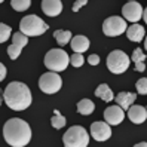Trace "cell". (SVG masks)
Wrapping results in <instances>:
<instances>
[{
  "label": "cell",
  "mask_w": 147,
  "mask_h": 147,
  "mask_svg": "<svg viewBox=\"0 0 147 147\" xmlns=\"http://www.w3.org/2000/svg\"><path fill=\"white\" fill-rule=\"evenodd\" d=\"M83 63H85V58H83L82 54H73L70 57V64L73 67H82Z\"/></svg>",
  "instance_id": "26"
},
{
  "label": "cell",
  "mask_w": 147,
  "mask_h": 147,
  "mask_svg": "<svg viewBox=\"0 0 147 147\" xmlns=\"http://www.w3.org/2000/svg\"><path fill=\"white\" fill-rule=\"evenodd\" d=\"M128 28L126 21L122 16H109L107 20H104L102 22V33L109 37H117L122 33H125Z\"/></svg>",
  "instance_id": "8"
},
{
  "label": "cell",
  "mask_w": 147,
  "mask_h": 147,
  "mask_svg": "<svg viewBox=\"0 0 147 147\" xmlns=\"http://www.w3.org/2000/svg\"><path fill=\"white\" fill-rule=\"evenodd\" d=\"M88 63H89L91 65H98V64H100V57L95 55V54L89 55V57H88Z\"/></svg>",
  "instance_id": "28"
},
{
  "label": "cell",
  "mask_w": 147,
  "mask_h": 147,
  "mask_svg": "<svg viewBox=\"0 0 147 147\" xmlns=\"http://www.w3.org/2000/svg\"><path fill=\"white\" fill-rule=\"evenodd\" d=\"M104 119L109 125H119L125 119V111L119 106H110L104 110Z\"/></svg>",
  "instance_id": "12"
},
{
  "label": "cell",
  "mask_w": 147,
  "mask_h": 147,
  "mask_svg": "<svg viewBox=\"0 0 147 147\" xmlns=\"http://www.w3.org/2000/svg\"><path fill=\"white\" fill-rule=\"evenodd\" d=\"M51 125H52L55 129H61L65 125V117L59 113L58 110H54V116L51 119Z\"/></svg>",
  "instance_id": "22"
},
{
  "label": "cell",
  "mask_w": 147,
  "mask_h": 147,
  "mask_svg": "<svg viewBox=\"0 0 147 147\" xmlns=\"http://www.w3.org/2000/svg\"><path fill=\"white\" fill-rule=\"evenodd\" d=\"M61 86H63L61 76L54 71H48L45 74H42L39 79V88L45 94H57L61 89Z\"/></svg>",
  "instance_id": "7"
},
{
  "label": "cell",
  "mask_w": 147,
  "mask_h": 147,
  "mask_svg": "<svg viewBox=\"0 0 147 147\" xmlns=\"http://www.w3.org/2000/svg\"><path fill=\"white\" fill-rule=\"evenodd\" d=\"M11 33H12V28L9 27V25L0 22V43H5L7 39H9Z\"/></svg>",
  "instance_id": "24"
},
{
  "label": "cell",
  "mask_w": 147,
  "mask_h": 147,
  "mask_svg": "<svg viewBox=\"0 0 147 147\" xmlns=\"http://www.w3.org/2000/svg\"><path fill=\"white\" fill-rule=\"evenodd\" d=\"M28 43V37L24 36L21 31H16L12 36V45L7 48V55H9L11 59H16L20 57L22 48Z\"/></svg>",
  "instance_id": "10"
},
{
  "label": "cell",
  "mask_w": 147,
  "mask_h": 147,
  "mask_svg": "<svg viewBox=\"0 0 147 147\" xmlns=\"http://www.w3.org/2000/svg\"><path fill=\"white\" fill-rule=\"evenodd\" d=\"M3 100L9 109L22 111L31 106V91L22 82H11L3 91Z\"/></svg>",
  "instance_id": "2"
},
{
  "label": "cell",
  "mask_w": 147,
  "mask_h": 147,
  "mask_svg": "<svg viewBox=\"0 0 147 147\" xmlns=\"http://www.w3.org/2000/svg\"><path fill=\"white\" fill-rule=\"evenodd\" d=\"M3 101H5V100L2 98V95H0V106H2V102H3Z\"/></svg>",
  "instance_id": "33"
},
{
  "label": "cell",
  "mask_w": 147,
  "mask_h": 147,
  "mask_svg": "<svg viewBox=\"0 0 147 147\" xmlns=\"http://www.w3.org/2000/svg\"><path fill=\"white\" fill-rule=\"evenodd\" d=\"M70 45H71V49L74 54H82V52H86L89 48V39L79 34V36H74L71 40H70Z\"/></svg>",
  "instance_id": "16"
},
{
  "label": "cell",
  "mask_w": 147,
  "mask_h": 147,
  "mask_svg": "<svg viewBox=\"0 0 147 147\" xmlns=\"http://www.w3.org/2000/svg\"><path fill=\"white\" fill-rule=\"evenodd\" d=\"M131 59H132V63H134V65H135V70H137V71H144V70H146V64H144V63H146V54L143 52L141 48L134 49Z\"/></svg>",
  "instance_id": "18"
},
{
  "label": "cell",
  "mask_w": 147,
  "mask_h": 147,
  "mask_svg": "<svg viewBox=\"0 0 147 147\" xmlns=\"http://www.w3.org/2000/svg\"><path fill=\"white\" fill-rule=\"evenodd\" d=\"M143 20H144V21H146V24H147V7L143 11Z\"/></svg>",
  "instance_id": "30"
},
{
  "label": "cell",
  "mask_w": 147,
  "mask_h": 147,
  "mask_svg": "<svg viewBox=\"0 0 147 147\" xmlns=\"http://www.w3.org/2000/svg\"><path fill=\"white\" fill-rule=\"evenodd\" d=\"M3 137L12 147H25L31 140V128L25 120L12 117L3 125Z\"/></svg>",
  "instance_id": "1"
},
{
  "label": "cell",
  "mask_w": 147,
  "mask_h": 147,
  "mask_svg": "<svg viewBox=\"0 0 147 147\" xmlns=\"http://www.w3.org/2000/svg\"><path fill=\"white\" fill-rule=\"evenodd\" d=\"M68 64H70V57L63 49H51L45 55V65L49 68V71H64Z\"/></svg>",
  "instance_id": "4"
},
{
  "label": "cell",
  "mask_w": 147,
  "mask_h": 147,
  "mask_svg": "<svg viewBox=\"0 0 147 147\" xmlns=\"http://www.w3.org/2000/svg\"><path fill=\"white\" fill-rule=\"evenodd\" d=\"M42 11L48 16H58L63 11V3L59 0H43L42 2Z\"/></svg>",
  "instance_id": "14"
},
{
  "label": "cell",
  "mask_w": 147,
  "mask_h": 147,
  "mask_svg": "<svg viewBox=\"0 0 147 147\" xmlns=\"http://www.w3.org/2000/svg\"><path fill=\"white\" fill-rule=\"evenodd\" d=\"M63 143H64V147H88L89 135L85 128L74 125L67 129V132L63 137Z\"/></svg>",
  "instance_id": "5"
},
{
  "label": "cell",
  "mask_w": 147,
  "mask_h": 147,
  "mask_svg": "<svg viewBox=\"0 0 147 147\" xmlns=\"http://www.w3.org/2000/svg\"><path fill=\"white\" fill-rule=\"evenodd\" d=\"M91 135L94 137V140H97V141H107L111 137L110 125L106 123V122H94L91 125Z\"/></svg>",
  "instance_id": "11"
},
{
  "label": "cell",
  "mask_w": 147,
  "mask_h": 147,
  "mask_svg": "<svg viewBox=\"0 0 147 147\" xmlns=\"http://www.w3.org/2000/svg\"><path fill=\"white\" fill-rule=\"evenodd\" d=\"M54 37H55V40H57V43L59 46H64V45H67V43L71 40V31H68V30H57L54 33Z\"/></svg>",
  "instance_id": "21"
},
{
  "label": "cell",
  "mask_w": 147,
  "mask_h": 147,
  "mask_svg": "<svg viewBox=\"0 0 147 147\" xmlns=\"http://www.w3.org/2000/svg\"><path fill=\"white\" fill-rule=\"evenodd\" d=\"M126 37L131 42H141L144 39V27L140 24H132L126 28Z\"/></svg>",
  "instance_id": "17"
},
{
  "label": "cell",
  "mask_w": 147,
  "mask_h": 147,
  "mask_svg": "<svg viewBox=\"0 0 147 147\" xmlns=\"http://www.w3.org/2000/svg\"><path fill=\"white\" fill-rule=\"evenodd\" d=\"M135 88H137V92L140 95H147V79L143 77V79L137 80L135 83Z\"/></svg>",
  "instance_id": "25"
},
{
  "label": "cell",
  "mask_w": 147,
  "mask_h": 147,
  "mask_svg": "<svg viewBox=\"0 0 147 147\" xmlns=\"http://www.w3.org/2000/svg\"><path fill=\"white\" fill-rule=\"evenodd\" d=\"M129 63H131V58L123 51H119V49L110 52V55L107 57V68L115 74L125 73L129 67Z\"/></svg>",
  "instance_id": "6"
},
{
  "label": "cell",
  "mask_w": 147,
  "mask_h": 147,
  "mask_svg": "<svg viewBox=\"0 0 147 147\" xmlns=\"http://www.w3.org/2000/svg\"><path fill=\"white\" fill-rule=\"evenodd\" d=\"M0 3H2V0H0Z\"/></svg>",
  "instance_id": "34"
},
{
  "label": "cell",
  "mask_w": 147,
  "mask_h": 147,
  "mask_svg": "<svg viewBox=\"0 0 147 147\" xmlns=\"http://www.w3.org/2000/svg\"><path fill=\"white\" fill-rule=\"evenodd\" d=\"M85 5H88V2H86V0H77V2H74L71 11H73V12H77V11H79L80 7H83Z\"/></svg>",
  "instance_id": "27"
},
{
  "label": "cell",
  "mask_w": 147,
  "mask_h": 147,
  "mask_svg": "<svg viewBox=\"0 0 147 147\" xmlns=\"http://www.w3.org/2000/svg\"><path fill=\"white\" fill-rule=\"evenodd\" d=\"M95 95H97L98 98H101L102 101H106V102L115 101V95H113V92H111L110 86H109L107 83L98 85V88L95 89Z\"/></svg>",
  "instance_id": "19"
},
{
  "label": "cell",
  "mask_w": 147,
  "mask_h": 147,
  "mask_svg": "<svg viewBox=\"0 0 147 147\" xmlns=\"http://www.w3.org/2000/svg\"><path fill=\"white\" fill-rule=\"evenodd\" d=\"M11 6L16 12H22V11H27L28 7L31 6V2L30 0H12Z\"/></svg>",
  "instance_id": "23"
},
{
  "label": "cell",
  "mask_w": 147,
  "mask_h": 147,
  "mask_svg": "<svg viewBox=\"0 0 147 147\" xmlns=\"http://www.w3.org/2000/svg\"><path fill=\"white\" fill-rule=\"evenodd\" d=\"M48 28V24L42 18H39L37 15H27L20 22V31L27 37L42 36L43 33H46Z\"/></svg>",
  "instance_id": "3"
},
{
  "label": "cell",
  "mask_w": 147,
  "mask_h": 147,
  "mask_svg": "<svg viewBox=\"0 0 147 147\" xmlns=\"http://www.w3.org/2000/svg\"><path fill=\"white\" fill-rule=\"evenodd\" d=\"M144 48H146V51H147V36H146V40H144Z\"/></svg>",
  "instance_id": "32"
},
{
  "label": "cell",
  "mask_w": 147,
  "mask_h": 147,
  "mask_svg": "<svg viewBox=\"0 0 147 147\" xmlns=\"http://www.w3.org/2000/svg\"><path fill=\"white\" fill-rule=\"evenodd\" d=\"M94 109H95V106H94V102L89 98H83V100H80L79 102H77V111H79L80 115H83V116L91 115L94 111Z\"/></svg>",
  "instance_id": "20"
},
{
  "label": "cell",
  "mask_w": 147,
  "mask_h": 147,
  "mask_svg": "<svg viewBox=\"0 0 147 147\" xmlns=\"http://www.w3.org/2000/svg\"><path fill=\"white\" fill-rule=\"evenodd\" d=\"M135 100H137V94H134V92H119L115 97V101L123 111L131 107Z\"/></svg>",
  "instance_id": "15"
},
{
  "label": "cell",
  "mask_w": 147,
  "mask_h": 147,
  "mask_svg": "<svg viewBox=\"0 0 147 147\" xmlns=\"http://www.w3.org/2000/svg\"><path fill=\"white\" fill-rule=\"evenodd\" d=\"M126 111H128L129 120L134 122L135 125H140V123L146 122V119H147V110L143 106H131Z\"/></svg>",
  "instance_id": "13"
},
{
  "label": "cell",
  "mask_w": 147,
  "mask_h": 147,
  "mask_svg": "<svg viewBox=\"0 0 147 147\" xmlns=\"http://www.w3.org/2000/svg\"><path fill=\"white\" fill-rule=\"evenodd\" d=\"M6 67H5V64L3 63H0V82H2L5 77H6Z\"/></svg>",
  "instance_id": "29"
},
{
  "label": "cell",
  "mask_w": 147,
  "mask_h": 147,
  "mask_svg": "<svg viewBox=\"0 0 147 147\" xmlns=\"http://www.w3.org/2000/svg\"><path fill=\"white\" fill-rule=\"evenodd\" d=\"M143 11L144 9L141 7L140 3L131 0V2H128L126 5H123L122 15L125 16V21H131L132 24H137L138 21L143 18Z\"/></svg>",
  "instance_id": "9"
},
{
  "label": "cell",
  "mask_w": 147,
  "mask_h": 147,
  "mask_svg": "<svg viewBox=\"0 0 147 147\" xmlns=\"http://www.w3.org/2000/svg\"><path fill=\"white\" fill-rule=\"evenodd\" d=\"M134 147H147V143L144 141V143H138V144H135Z\"/></svg>",
  "instance_id": "31"
}]
</instances>
